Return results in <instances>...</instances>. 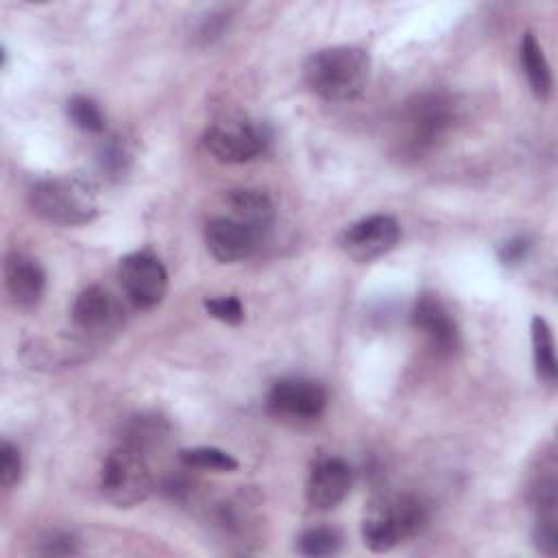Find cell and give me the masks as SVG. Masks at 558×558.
<instances>
[{
  "instance_id": "4fadbf2b",
  "label": "cell",
  "mask_w": 558,
  "mask_h": 558,
  "mask_svg": "<svg viewBox=\"0 0 558 558\" xmlns=\"http://www.w3.org/2000/svg\"><path fill=\"white\" fill-rule=\"evenodd\" d=\"M259 235L231 216L211 218L205 227V244L207 251L222 264H235L246 259L255 246Z\"/></svg>"
},
{
  "instance_id": "e0dca14e",
  "label": "cell",
  "mask_w": 558,
  "mask_h": 558,
  "mask_svg": "<svg viewBox=\"0 0 558 558\" xmlns=\"http://www.w3.org/2000/svg\"><path fill=\"white\" fill-rule=\"evenodd\" d=\"M532 355H534V366L536 375L554 386L558 377V362H556V344H554V333L543 316H534L532 325Z\"/></svg>"
},
{
  "instance_id": "7c38bea8",
  "label": "cell",
  "mask_w": 558,
  "mask_h": 558,
  "mask_svg": "<svg viewBox=\"0 0 558 558\" xmlns=\"http://www.w3.org/2000/svg\"><path fill=\"white\" fill-rule=\"evenodd\" d=\"M412 323L438 355H451L458 349V325L438 296L421 294L414 303Z\"/></svg>"
},
{
  "instance_id": "5b68a950",
  "label": "cell",
  "mask_w": 558,
  "mask_h": 558,
  "mask_svg": "<svg viewBox=\"0 0 558 558\" xmlns=\"http://www.w3.org/2000/svg\"><path fill=\"white\" fill-rule=\"evenodd\" d=\"M456 120V102L445 94H421L401 116V146L410 155L429 150Z\"/></svg>"
},
{
  "instance_id": "6da1fadb",
  "label": "cell",
  "mask_w": 558,
  "mask_h": 558,
  "mask_svg": "<svg viewBox=\"0 0 558 558\" xmlns=\"http://www.w3.org/2000/svg\"><path fill=\"white\" fill-rule=\"evenodd\" d=\"M371 61L362 48L331 46L316 50L303 65L307 87L327 102H349L357 98L368 81Z\"/></svg>"
},
{
  "instance_id": "30bf717a",
  "label": "cell",
  "mask_w": 558,
  "mask_h": 558,
  "mask_svg": "<svg viewBox=\"0 0 558 558\" xmlns=\"http://www.w3.org/2000/svg\"><path fill=\"white\" fill-rule=\"evenodd\" d=\"M72 323L87 336H105L107 331L120 327L122 307L109 290L89 286L76 296L72 305Z\"/></svg>"
},
{
  "instance_id": "2e32d148",
  "label": "cell",
  "mask_w": 558,
  "mask_h": 558,
  "mask_svg": "<svg viewBox=\"0 0 558 558\" xmlns=\"http://www.w3.org/2000/svg\"><path fill=\"white\" fill-rule=\"evenodd\" d=\"M519 57H521V68L527 76L530 89L534 92L536 98H547L554 85L551 78V70L549 63L543 54V48L538 44V39L534 37V33H525L521 37V46H519Z\"/></svg>"
},
{
  "instance_id": "52a82bcc",
  "label": "cell",
  "mask_w": 558,
  "mask_h": 558,
  "mask_svg": "<svg viewBox=\"0 0 558 558\" xmlns=\"http://www.w3.org/2000/svg\"><path fill=\"white\" fill-rule=\"evenodd\" d=\"M205 148L222 163H244L259 157L266 148V135L244 118L214 122L205 131Z\"/></svg>"
},
{
  "instance_id": "5bb4252c",
  "label": "cell",
  "mask_w": 558,
  "mask_h": 558,
  "mask_svg": "<svg viewBox=\"0 0 558 558\" xmlns=\"http://www.w3.org/2000/svg\"><path fill=\"white\" fill-rule=\"evenodd\" d=\"M4 283L9 296L17 307H35L46 288V272L41 264L26 253H9L4 259Z\"/></svg>"
},
{
  "instance_id": "8992f818",
  "label": "cell",
  "mask_w": 558,
  "mask_h": 558,
  "mask_svg": "<svg viewBox=\"0 0 558 558\" xmlns=\"http://www.w3.org/2000/svg\"><path fill=\"white\" fill-rule=\"evenodd\" d=\"M266 408L279 421L310 423L325 412L327 390L314 379L283 377L272 384Z\"/></svg>"
},
{
  "instance_id": "44dd1931",
  "label": "cell",
  "mask_w": 558,
  "mask_h": 558,
  "mask_svg": "<svg viewBox=\"0 0 558 558\" xmlns=\"http://www.w3.org/2000/svg\"><path fill=\"white\" fill-rule=\"evenodd\" d=\"M68 116L81 131L100 133L105 129V118L100 107L87 96H72L68 100Z\"/></svg>"
},
{
  "instance_id": "9c48e42d",
  "label": "cell",
  "mask_w": 558,
  "mask_h": 558,
  "mask_svg": "<svg viewBox=\"0 0 558 558\" xmlns=\"http://www.w3.org/2000/svg\"><path fill=\"white\" fill-rule=\"evenodd\" d=\"M399 235L401 229L392 216L373 214L347 227L340 235V246L355 262H373L392 251L399 242Z\"/></svg>"
},
{
  "instance_id": "8fae6325",
  "label": "cell",
  "mask_w": 558,
  "mask_h": 558,
  "mask_svg": "<svg viewBox=\"0 0 558 558\" xmlns=\"http://www.w3.org/2000/svg\"><path fill=\"white\" fill-rule=\"evenodd\" d=\"M351 477V466L342 458L327 456L316 460L305 486L307 504L318 510L336 508L349 495Z\"/></svg>"
},
{
  "instance_id": "9a60e30c",
  "label": "cell",
  "mask_w": 558,
  "mask_h": 558,
  "mask_svg": "<svg viewBox=\"0 0 558 558\" xmlns=\"http://www.w3.org/2000/svg\"><path fill=\"white\" fill-rule=\"evenodd\" d=\"M231 218L240 220L257 235L270 229L275 222V205L272 201L259 190H235L229 194Z\"/></svg>"
},
{
  "instance_id": "277c9868",
  "label": "cell",
  "mask_w": 558,
  "mask_h": 558,
  "mask_svg": "<svg viewBox=\"0 0 558 558\" xmlns=\"http://www.w3.org/2000/svg\"><path fill=\"white\" fill-rule=\"evenodd\" d=\"M100 490L118 508L142 504L153 490V475L144 453L122 442L107 453L100 469Z\"/></svg>"
},
{
  "instance_id": "d4e9b609",
  "label": "cell",
  "mask_w": 558,
  "mask_h": 558,
  "mask_svg": "<svg viewBox=\"0 0 558 558\" xmlns=\"http://www.w3.org/2000/svg\"><path fill=\"white\" fill-rule=\"evenodd\" d=\"M530 242L525 238H512L508 242L501 244L499 248V262L506 264V266H512V264H519L527 257V251H530Z\"/></svg>"
},
{
  "instance_id": "ba28073f",
  "label": "cell",
  "mask_w": 558,
  "mask_h": 558,
  "mask_svg": "<svg viewBox=\"0 0 558 558\" xmlns=\"http://www.w3.org/2000/svg\"><path fill=\"white\" fill-rule=\"evenodd\" d=\"M118 277L124 294L142 310L161 303L168 290V272L161 259L148 251L129 253L120 259Z\"/></svg>"
},
{
  "instance_id": "cb8c5ba5",
  "label": "cell",
  "mask_w": 558,
  "mask_h": 558,
  "mask_svg": "<svg viewBox=\"0 0 558 558\" xmlns=\"http://www.w3.org/2000/svg\"><path fill=\"white\" fill-rule=\"evenodd\" d=\"M37 551L44 554V556H72V554H78L81 549H78L76 538L72 534L54 532L52 536L41 541V547Z\"/></svg>"
},
{
  "instance_id": "7402d4cb",
  "label": "cell",
  "mask_w": 558,
  "mask_h": 558,
  "mask_svg": "<svg viewBox=\"0 0 558 558\" xmlns=\"http://www.w3.org/2000/svg\"><path fill=\"white\" fill-rule=\"evenodd\" d=\"M207 314L227 325H238L244 318V307L235 296H211L203 301Z\"/></svg>"
},
{
  "instance_id": "ffe728a7",
  "label": "cell",
  "mask_w": 558,
  "mask_h": 558,
  "mask_svg": "<svg viewBox=\"0 0 558 558\" xmlns=\"http://www.w3.org/2000/svg\"><path fill=\"white\" fill-rule=\"evenodd\" d=\"M340 547V534L333 527H310L299 536V551L303 556H331Z\"/></svg>"
},
{
  "instance_id": "d6986e66",
  "label": "cell",
  "mask_w": 558,
  "mask_h": 558,
  "mask_svg": "<svg viewBox=\"0 0 558 558\" xmlns=\"http://www.w3.org/2000/svg\"><path fill=\"white\" fill-rule=\"evenodd\" d=\"M179 458L190 469H205V471H218V473H231L238 469V460L218 447L181 449Z\"/></svg>"
},
{
  "instance_id": "603a6c76",
  "label": "cell",
  "mask_w": 558,
  "mask_h": 558,
  "mask_svg": "<svg viewBox=\"0 0 558 558\" xmlns=\"http://www.w3.org/2000/svg\"><path fill=\"white\" fill-rule=\"evenodd\" d=\"M22 473V458L17 447H13L11 442H2L0 445V484L2 488H11L17 484Z\"/></svg>"
},
{
  "instance_id": "484cf974",
  "label": "cell",
  "mask_w": 558,
  "mask_h": 558,
  "mask_svg": "<svg viewBox=\"0 0 558 558\" xmlns=\"http://www.w3.org/2000/svg\"><path fill=\"white\" fill-rule=\"evenodd\" d=\"M124 159H126V153H124L122 144H120L116 137H111V140L102 146V153H100L102 168H107V170H111V172H118V170L122 168Z\"/></svg>"
},
{
  "instance_id": "3957f363",
  "label": "cell",
  "mask_w": 558,
  "mask_h": 558,
  "mask_svg": "<svg viewBox=\"0 0 558 558\" xmlns=\"http://www.w3.org/2000/svg\"><path fill=\"white\" fill-rule=\"evenodd\" d=\"M31 207L52 225L76 227L96 218L98 198L87 181L78 177H54L33 185Z\"/></svg>"
},
{
  "instance_id": "ac0fdd59",
  "label": "cell",
  "mask_w": 558,
  "mask_h": 558,
  "mask_svg": "<svg viewBox=\"0 0 558 558\" xmlns=\"http://www.w3.org/2000/svg\"><path fill=\"white\" fill-rule=\"evenodd\" d=\"M163 434H166V423L159 416H133L124 425L120 442L144 453V449L155 445Z\"/></svg>"
},
{
  "instance_id": "7a4b0ae2",
  "label": "cell",
  "mask_w": 558,
  "mask_h": 558,
  "mask_svg": "<svg viewBox=\"0 0 558 558\" xmlns=\"http://www.w3.org/2000/svg\"><path fill=\"white\" fill-rule=\"evenodd\" d=\"M425 523L427 510L421 504V499L412 495L381 497L379 501L371 504L364 517V545L375 554L390 551L405 538L416 536L425 527Z\"/></svg>"
}]
</instances>
